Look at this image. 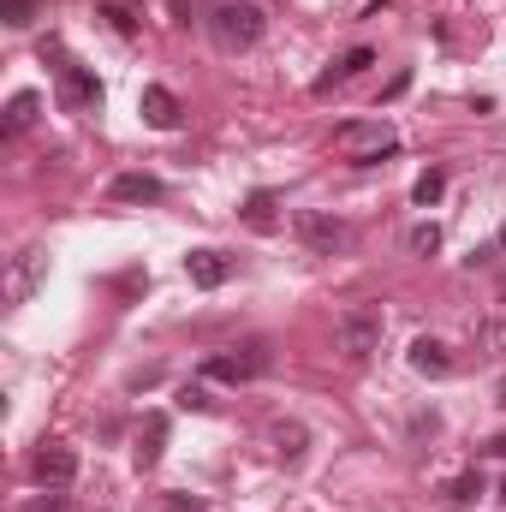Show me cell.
Masks as SVG:
<instances>
[{
  "label": "cell",
  "mask_w": 506,
  "mask_h": 512,
  "mask_svg": "<svg viewBox=\"0 0 506 512\" xmlns=\"http://www.w3.org/2000/svg\"><path fill=\"white\" fill-rule=\"evenodd\" d=\"M381 328H387V322H381V304H352V310L334 322L340 358H346V364H364V358L381 346Z\"/></svg>",
  "instance_id": "1"
},
{
  "label": "cell",
  "mask_w": 506,
  "mask_h": 512,
  "mask_svg": "<svg viewBox=\"0 0 506 512\" xmlns=\"http://www.w3.org/2000/svg\"><path fill=\"white\" fill-rule=\"evenodd\" d=\"M209 30H215V42L227 54H239V48H251L256 36H262V12H256L251 0H227V6H215Z\"/></svg>",
  "instance_id": "2"
},
{
  "label": "cell",
  "mask_w": 506,
  "mask_h": 512,
  "mask_svg": "<svg viewBox=\"0 0 506 512\" xmlns=\"http://www.w3.org/2000/svg\"><path fill=\"white\" fill-rule=\"evenodd\" d=\"M334 143L358 161V167H370V161H381V155H393L399 149V137L387 126H358V120H346V126L334 131Z\"/></svg>",
  "instance_id": "3"
},
{
  "label": "cell",
  "mask_w": 506,
  "mask_h": 512,
  "mask_svg": "<svg viewBox=\"0 0 506 512\" xmlns=\"http://www.w3.org/2000/svg\"><path fill=\"white\" fill-rule=\"evenodd\" d=\"M203 370H209V382H233V387H239V382H256V376L268 370V352H262V346H245V352H215Z\"/></svg>",
  "instance_id": "4"
},
{
  "label": "cell",
  "mask_w": 506,
  "mask_h": 512,
  "mask_svg": "<svg viewBox=\"0 0 506 512\" xmlns=\"http://www.w3.org/2000/svg\"><path fill=\"white\" fill-rule=\"evenodd\" d=\"M60 108H66V114H96V108H102V84H96V72H84V66H60Z\"/></svg>",
  "instance_id": "5"
},
{
  "label": "cell",
  "mask_w": 506,
  "mask_h": 512,
  "mask_svg": "<svg viewBox=\"0 0 506 512\" xmlns=\"http://www.w3.org/2000/svg\"><path fill=\"white\" fill-rule=\"evenodd\" d=\"M30 471H36V483H42V489H66V483L78 477V453H72V447H42Z\"/></svg>",
  "instance_id": "6"
},
{
  "label": "cell",
  "mask_w": 506,
  "mask_h": 512,
  "mask_svg": "<svg viewBox=\"0 0 506 512\" xmlns=\"http://www.w3.org/2000/svg\"><path fill=\"white\" fill-rule=\"evenodd\" d=\"M137 114H143V120H149L155 131H173L185 108H179V96H173L167 84H149V90H143V102H137Z\"/></svg>",
  "instance_id": "7"
},
{
  "label": "cell",
  "mask_w": 506,
  "mask_h": 512,
  "mask_svg": "<svg viewBox=\"0 0 506 512\" xmlns=\"http://www.w3.org/2000/svg\"><path fill=\"white\" fill-rule=\"evenodd\" d=\"M185 274H191V286H203V292H215V286H227V274H233V262L221 251H191L185 256Z\"/></svg>",
  "instance_id": "8"
},
{
  "label": "cell",
  "mask_w": 506,
  "mask_h": 512,
  "mask_svg": "<svg viewBox=\"0 0 506 512\" xmlns=\"http://www.w3.org/2000/svg\"><path fill=\"white\" fill-rule=\"evenodd\" d=\"M298 239H304L310 251H340V245H346V227L328 221V215H310V209H304V215H298Z\"/></svg>",
  "instance_id": "9"
},
{
  "label": "cell",
  "mask_w": 506,
  "mask_h": 512,
  "mask_svg": "<svg viewBox=\"0 0 506 512\" xmlns=\"http://www.w3.org/2000/svg\"><path fill=\"white\" fill-rule=\"evenodd\" d=\"M108 197H114V203H161V179H149V173H120V179L108 185Z\"/></svg>",
  "instance_id": "10"
},
{
  "label": "cell",
  "mask_w": 506,
  "mask_h": 512,
  "mask_svg": "<svg viewBox=\"0 0 506 512\" xmlns=\"http://www.w3.org/2000/svg\"><path fill=\"white\" fill-rule=\"evenodd\" d=\"M411 370H417V376H447V370H453V352L423 334V340H411Z\"/></svg>",
  "instance_id": "11"
},
{
  "label": "cell",
  "mask_w": 506,
  "mask_h": 512,
  "mask_svg": "<svg viewBox=\"0 0 506 512\" xmlns=\"http://www.w3.org/2000/svg\"><path fill=\"white\" fill-rule=\"evenodd\" d=\"M42 268H48V256H42V251H24V256H18L12 286H6V292H12V304H24V298H30V286L42 280Z\"/></svg>",
  "instance_id": "12"
},
{
  "label": "cell",
  "mask_w": 506,
  "mask_h": 512,
  "mask_svg": "<svg viewBox=\"0 0 506 512\" xmlns=\"http://www.w3.org/2000/svg\"><path fill=\"white\" fill-rule=\"evenodd\" d=\"M161 441H167V417L155 411V417L143 423V435H137V465H143V471H149V465L161 459Z\"/></svg>",
  "instance_id": "13"
},
{
  "label": "cell",
  "mask_w": 506,
  "mask_h": 512,
  "mask_svg": "<svg viewBox=\"0 0 506 512\" xmlns=\"http://www.w3.org/2000/svg\"><path fill=\"white\" fill-rule=\"evenodd\" d=\"M304 441H310V435H304V423H274V453H280L286 465H298V459H304Z\"/></svg>",
  "instance_id": "14"
},
{
  "label": "cell",
  "mask_w": 506,
  "mask_h": 512,
  "mask_svg": "<svg viewBox=\"0 0 506 512\" xmlns=\"http://www.w3.org/2000/svg\"><path fill=\"white\" fill-rule=\"evenodd\" d=\"M30 120H36V96L24 90V96H12V102H6V120H0V131H6V137H18Z\"/></svg>",
  "instance_id": "15"
},
{
  "label": "cell",
  "mask_w": 506,
  "mask_h": 512,
  "mask_svg": "<svg viewBox=\"0 0 506 512\" xmlns=\"http://www.w3.org/2000/svg\"><path fill=\"white\" fill-rule=\"evenodd\" d=\"M370 60H376V54H370V48H352V54H346V60H340V66H334V72H322V78H316V90H334V84H340V78H352V72H364V66H370Z\"/></svg>",
  "instance_id": "16"
},
{
  "label": "cell",
  "mask_w": 506,
  "mask_h": 512,
  "mask_svg": "<svg viewBox=\"0 0 506 512\" xmlns=\"http://www.w3.org/2000/svg\"><path fill=\"white\" fill-rule=\"evenodd\" d=\"M477 495H483V477H477V471H459V477L447 483V507H471Z\"/></svg>",
  "instance_id": "17"
},
{
  "label": "cell",
  "mask_w": 506,
  "mask_h": 512,
  "mask_svg": "<svg viewBox=\"0 0 506 512\" xmlns=\"http://www.w3.org/2000/svg\"><path fill=\"white\" fill-rule=\"evenodd\" d=\"M441 191H447V173H441V167H429V173L411 185V197H417L423 209H429V203H441Z\"/></svg>",
  "instance_id": "18"
},
{
  "label": "cell",
  "mask_w": 506,
  "mask_h": 512,
  "mask_svg": "<svg viewBox=\"0 0 506 512\" xmlns=\"http://www.w3.org/2000/svg\"><path fill=\"white\" fill-rule=\"evenodd\" d=\"M245 221H251L256 233H268V227H274V197H268V191H256L251 203H245Z\"/></svg>",
  "instance_id": "19"
},
{
  "label": "cell",
  "mask_w": 506,
  "mask_h": 512,
  "mask_svg": "<svg viewBox=\"0 0 506 512\" xmlns=\"http://www.w3.org/2000/svg\"><path fill=\"white\" fill-rule=\"evenodd\" d=\"M411 251L435 256V251H441V227H411Z\"/></svg>",
  "instance_id": "20"
},
{
  "label": "cell",
  "mask_w": 506,
  "mask_h": 512,
  "mask_svg": "<svg viewBox=\"0 0 506 512\" xmlns=\"http://www.w3.org/2000/svg\"><path fill=\"white\" fill-rule=\"evenodd\" d=\"M30 12H36V0H6V6H0V18H6L12 30H24V24H30Z\"/></svg>",
  "instance_id": "21"
},
{
  "label": "cell",
  "mask_w": 506,
  "mask_h": 512,
  "mask_svg": "<svg viewBox=\"0 0 506 512\" xmlns=\"http://www.w3.org/2000/svg\"><path fill=\"white\" fill-rule=\"evenodd\" d=\"M24 512H66V495H60V489H48V495L24 501Z\"/></svg>",
  "instance_id": "22"
},
{
  "label": "cell",
  "mask_w": 506,
  "mask_h": 512,
  "mask_svg": "<svg viewBox=\"0 0 506 512\" xmlns=\"http://www.w3.org/2000/svg\"><path fill=\"white\" fill-rule=\"evenodd\" d=\"M102 18H108V24H114L120 36H131V30H137V18H131L126 6H102Z\"/></svg>",
  "instance_id": "23"
},
{
  "label": "cell",
  "mask_w": 506,
  "mask_h": 512,
  "mask_svg": "<svg viewBox=\"0 0 506 512\" xmlns=\"http://www.w3.org/2000/svg\"><path fill=\"white\" fill-rule=\"evenodd\" d=\"M179 405H191V411H209V393H203V387H185V399H179Z\"/></svg>",
  "instance_id": "24"
},
{
  "label": "cell",
  "mask_w": 506,
  "mask_h": 512,
  "mask_svg": "<svg viewBox=\"0 0 506 512\" xmlns=\"http://www.w3.org/2000/svg\"><path fill=\"white\" fill-rule=\"evenodd\" d=\"M167 512H203V501H197V495H191V501H185V495H173V501H167Z\"/></svg>",
  "instance_id": "25"
},
{
  "label": "cell",
  "mask_w": 506,
  "mask_h": 512,
  "mask_svg": "<svg viewBox=\"0 0 506 512\" xmlns=\"http://www.w3.org/2000/svg\"><path fill=\"white\" fill-rule=\"evenodd\" d=\"M489 453H495V459H506V429L495 435V441H489Z\"/></svg>",
  "instance_id": "26"
},
{
  "label": "cell",
  "mask_w": 506,
  "mask_h": 512,
  "mask_svg": "<svg viewBox=\"0 0 506 512\" xmlns=\"http://www.w3.org/2000/svg\"><path fill=\"white\" fill-rule=\"evenodd\" d=\"M495 399H501V405H506V376H501V387H495Z\"/></svg>",
  "instance_id": "27"
},
{
  "label": "cell",
  "mask_w": 506,
  "mask_h": 512,
  "mask_svg": "<svg viewBox=\"0 0 506 512\" xmlns=\"http://www.w3.org/2000/svg\"><path fill=\"white\" fill-rule=\"evenodd\" d=\"M501 251H506V227H501Z\"/></svg>",
  "instance_id": "28"
},
{
  "label": "cell",
  "mask_w": 506,
  "mask_h": 512,
  "mask_svg": "<svg viewBox=\"0 0 506 512\" xmlns=\"http://www.w3.org/2000/svg\"><path fill=\"white\" fill-rule=\"evenodd\" d=\"M501 501H506V483H501Z\"/></svg>",
  "instance_id": "29"
}]
</instances>
